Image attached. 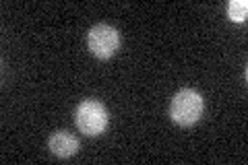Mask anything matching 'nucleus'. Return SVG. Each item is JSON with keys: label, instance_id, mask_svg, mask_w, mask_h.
Masks as SVG:
<instances>
[{"label": "nucleus", "instance_id": "5", "mask_svg": "<svg viewBox=\"0 0 248 165\" xmlns=\"http://www.w3.org/2000/svg\"><path fill=\"white\" fill-rule=\"evenodd\" d=\"M246 15H248V2L246 0H232L228 4V17L236 23H242L246 21Z\"/></svg>", "mask_w": 248, "mask_h": 165}, {"label": "nucleus", "instance_id": "3", "mask_svg": "<svg viewBox=\"0 0 248 165\" xmlns=\"http://www.w3.org/2000/svg\"><path fill=\"white\" fill-rule=\"evenodd\" d=\"M87 44H89V50L95 54L97 58L108 60L120 48V33L112 25H104L102 23V25L91 27L89 35H87Z\"/></svg>", "mask_w": 248, "mask_h": 165}, {"label": "nucleus", "instance_id": "1", "mask_svg": "<svg viewBox=\"0 0 248 165\" xmlns=\"http://www.w3.org/2000/svg\"><path fill=\"white\" fill-rule=\"evenodd\" d=\"M203 107H205V101L195 89H182L172 99L170 118H172L178 126H192L203 116Z\"/></svg>", "mask_w": 248, "mask_h": 165}, {"label": "nucleus", "instance_id": "2", "mask_svg": "<svg viewBox=\"0 0 248 165\" xmlns=\"http://www.w3.org/2000/svg\"><path fill=\"white\" fill-rule=\"evenodd\" d=\"M75 122L77 128H79L83 135L87 136H97L108 128V122H110V116H108V109L95 99H85L79 104L75 112Z\"/></svg>", "mask_w": 248, "mask_h": 165}, {"label": "nucleus", "instance_id": "4", "mask_svg": "<svg viewBox=\"0 0 248 165\" xmlns=\"http://www.w3.org/2000/svg\"><path fill=\"white\" fill-rule=\"evenodd\" d=\"M50 151H52V155L60 157V159H66V157H71L79 151V140L66 130L54 132L50 136Z\"/></svg>", "mask_w": 248, "mask_h": 165}]
</instances>
